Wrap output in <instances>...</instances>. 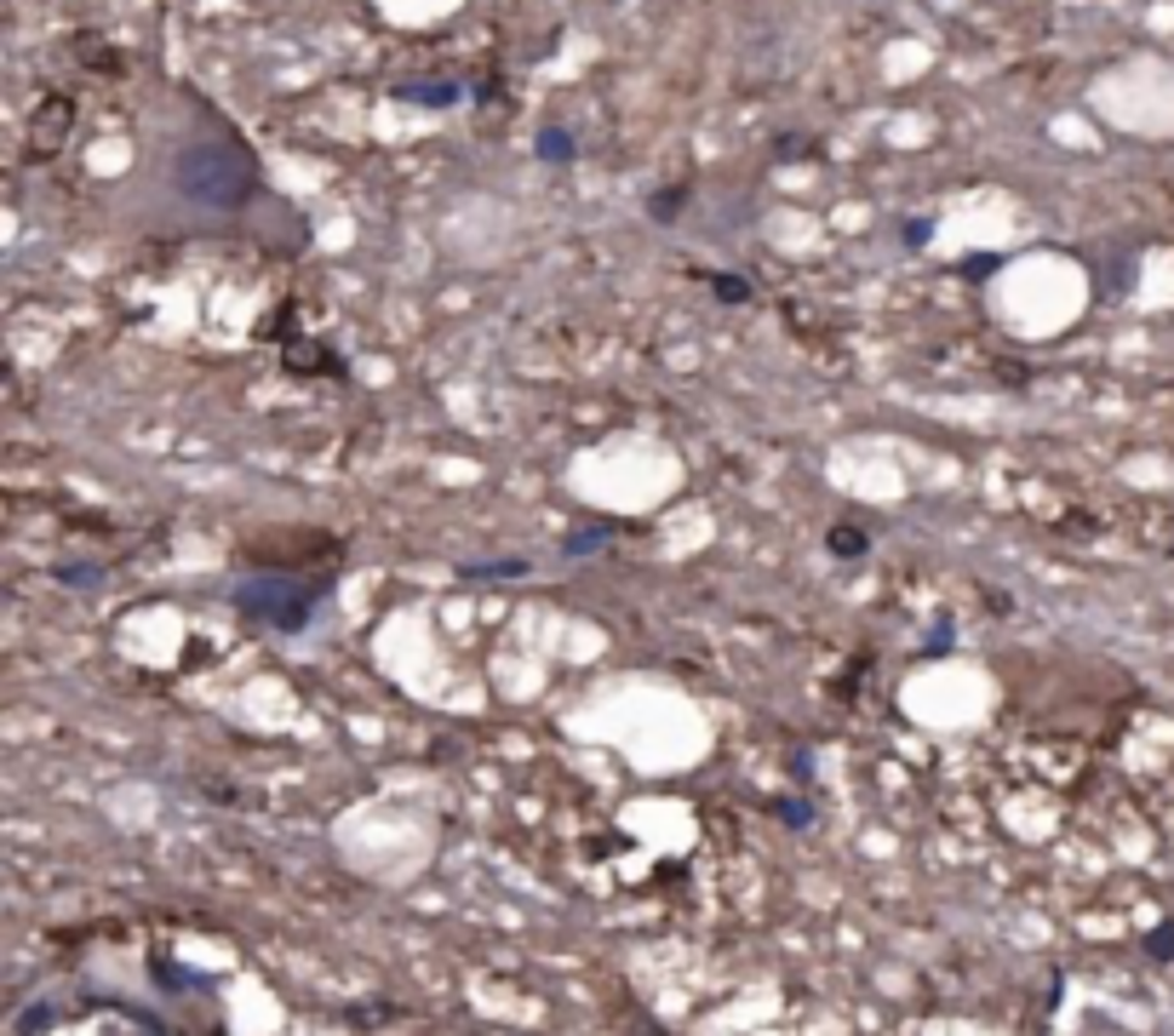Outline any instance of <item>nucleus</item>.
I'll return each instance as SVG.
<instances>
[{"label": "nucleus", "instance_id": "obj_8", "mask_svg": "<svg viewBox=\"0 0 1174 1036\" xmlns=\"http://www.w3.org/2000/svg\"><path fill=\"white\" fill-rule=\"evenodd\" d=\"M711 286H717V298H728V304H745V298H751V281H740V275H711Z\"/></svg>", "mask_w": 1174, "mask_h": 1036}, {"label": "nucleus", "instance_id": "obj_4", "mask_svg": "<svg viewBox=\"0 0 1174 1036\" xmlns=\"http://www.w3.org/2000/svg\"><path fill=\"white\" fill-rule=\"evenodd\" d=\"M63 132H69V103L52 98V115H40V121H35V155H40V149L52 155V149L63 144Z\"/></svg>", "mask_w": 1174, "mask_h": 1036}, {"label": "nucleus", "instance_id": "obj_7", "mask_svg": "<svg viewBox=\"0 0 1174 1036\" xmlns=\"http://www.w3.org/2000/svg\"><path fill=\"white\" fill-rule=\"evenodd\" d=\"M682 201H688V189H682V184L659 189V195H654V218H659V223H670V218L682 212Z\"/></svg>", "mask_w": 1174, "mask_h": 1036}, {"label": "nucleus", "instance_id": "obj_13", "mask_svg": "<svg viewBox=\"0 0 1174 1036\" xmlns=\"http://www.w3.org/2000/svg\"><path fill=\"white\" fill-rule=\"evenodd\" d=\"M928 235H934V223H928V218H911V223H905V241H911V247H923Z\"/></svg>", "mask_w": 1174, "mask_h": 1036}, {"label": "nucleus", "instance_id": "obj_9", "mask_svg": "<svg viewBox=\"0 0 1174 1036\" xmlns=\"http://www.w3.org/2000/svg\"><path fill=\"white\" fill-rule=\"evenodd\" d=\"M831 550H837V555H860V550H866V532L837 527V532H831Z\"/></svg>", "mask_w": 1174, "mask_h": 1036}, {"label": "nucleus", "instance_id": "obj_1", "mask_svg": "<svg viewBox=\"0 0 1174 1036\" xmlns=\"http://www.w3.org/2000/svg\"><path fill=\"white\" fill-rule=\"evenodd\" d=\"M167 189L189 218H235L259 201V161L230 132L184 138L167 166Z\"/></svg>", "mask_w": 1174, "mask_h": 1036}, {"label": "nucleus", "instance_id": "obj_10", "mask_svg": "<svg viewBox=\"0 0 1174 1036\" xmlns=\"http://www.w3.org/2000/svg\"><path fill=\"white\" fill-rule=\"evenodd\" d=\"M1146 945H1151V956H1157V963H1174V922H1163Z\"/></svg>", "mask_w": 1174, "mask_h": 1036}, {"label": "nucleus", "instance_id": "obj_5", "mask_svg": "<svg viewBox=\"0 0 1174 1036\" xmlns=\"http://www.w3.org/2000/svg\"><path fill=\"white\" fill-rule=\"evenodd\" d=\"M539 155H544V161H573V155H579V144H573L568 126H544V132H539Z\"/></svg>", "mask_w": 1174, "mask_h": 1036}, {"label": "nucleus", "instance_id": "obj_6", "mask_svg": "<svg viewBox=\"0 0 1174 1036\" xmlns=\"http://www.w3.org/2000/svg\"><path fill=\"white\" fill-rule=\"evenodd\" d=\"M470 579H521L528 573V561L521 555H510V561H476V568H464Z\"/></svg>", "mask_w": 1174, "mask_h": 1036}, {"label": "nucleus", "instance_id": "obj_11", "mask_svg": "<svg viewBox=\"0 0 1174 1036\" xmlns=\"http://www.w3.org/2000/svg\"><path fill=\"white\" fill-rule=\"evenodd\" d=\"M596 544H607V527H596V532H573V539H568V550H573V555H584V550H596Z\"/></svg>", "mask_w": 1174, "mask_h": 1036}, {"label": "nucleus", "instance_id": "obj_3", "mask_svg": "<svg viewBox=\"0 0 1174 1036\" xmlns=\"http://www.w3.org/2000/svg\"><path fill=\"white\" fill-rule=\"evenodd\" d=\"M396 98L408 103H430V110H447V103H458V87L453 81H401Z\"/></svg>", "mask_w": 1174, "mask_h": 1036}, {"label": "nucleus", "instance_id": "obj_12", "mask_svg": "<svg viewBox=\"0 0 1174 1036\" xmlns=\"http://www.w3.org/2000/svg\"><path fill=\"white\" fill-rule=\"evenodd\" d=\"M774 149H785V161H808V149L814 144H808V138H779Z\"/></svg>", "mask_w": 1174, "mask_h": 1036}, {"label": "nucleus", "instance_id": "obj_2", "mask_svg": "<svg viewBox=\"0 0 1174 1036\" xmlns=\"http://www.w3.org/2000/svg\"><path fill=\"white\" fill-rule=\"evenodd\" d=\"M230 596L241 613L264 618L275 630H304L315 613V584L293 579V573H247V579H235Z\"/></svg>", "mask_w": 1174, "mask_h": 1036}]
</instances>
